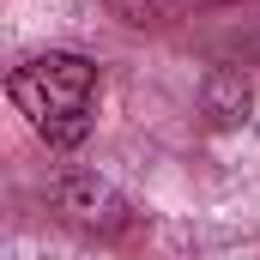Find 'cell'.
I'll return each mask as SVG.
<instances>
[{
	"mask_svg": "<svg viewBox=\"0 0 260 260\" xmlns=\"http://www.w3.org/2000/svg\"><path fill=\"white\" fill-rule=\"evenodd\" d=\"M248 103H254V91H248V73H242V67H218V73L206 79V91H200V109L212 115V127L248 121Z\"/></svg>",
	"mask_w": 260,
	"mask_h": 260,
	"instance_id": "3",
	"label": "cell"
},
{
	"mask_svg": "<svg viewBox=\"0 0 260 260\" xmlns=\"http://www.w3.org/2000/svg\"><path fill=\"white\" fill-rule=\"evenodd\" d=\"M6 97H12V109L43 133L55 151H73V145L91 133V109H97V67L85 61V55H67V49L30 55L24 67H12Z\"/></svg>",
	"mask_w": 260,
	"mask_h": 260,
	"instance_id": "1",
	"label": "cell"
},
{
	"mask_svg": "<svg viewBox=\"0 0 260 260\" xmlns=\"http://www.w3.org/2000/svg\"><path fill=\"white\" fill-rule=\"evenodd\" d=\"M49 200H55V212H61V224H73V230H85V236H121L133 224V206L103 176H91V170H67V176H55V188H49Z\"/></svg>",
	"mask_w": 260,
	"mask_h": 260,
	"instance_id": "2",
	"label": "cell"
},
{
	"mask_svg": "<svg viewBox=\"0 0 260 260\" xmlns=\"http://www.w3.org/2000/svg\"><path fill=\"white\" fill-rule=\"evenodd\" d=\"M121 24H164L170 12H176V0H103Z\"/></svg>",
	"mask_w": 260,
	"mask_h": 260,
	"instance_id": "4",
	"label": "cell"
}]
</instances>
